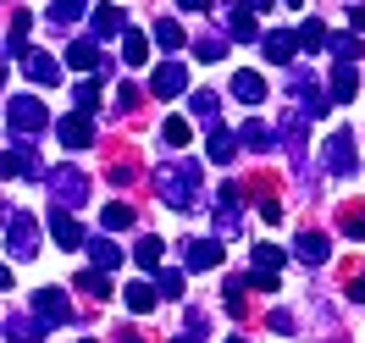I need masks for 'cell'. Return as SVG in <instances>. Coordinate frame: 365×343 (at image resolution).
Here are the masks:
<instances>
[{"instance_id":"obj_59","label":"cell","mask_w":365,"mask_h":343,"mask_svg":"<svg viewBox=\"0 0 365 343\" xmlns=\"http://www.w3.org/2000/svg\"><path fill=\"white\" fill-rule=\"evenodd\" d=\"M83 343H94V338H83Z\"/></svg>"},{"instance_id":"obj_18","label":"cell","mask_w":365,"mask_h":343,"mask_svg":"<svg viewBox=\"0 0 365 343\" xmlns=\"http://www.w3.org/2000/svg\"><path fill=\"white\" fill-rule=\"evenodd\" d=\"M260 50H266V61H277V67H282V61H294L299 34H266V39H260Z\"/></svg>"},{"instance_id":"obj_56","label":"cell","mask_w":365,"mask_h":343,"mask_svg":"<svg viewBox=\"0 0 365 343\" xmlns=\"http://www.w3.org/2000/svg\"><path fill=\"white\" fill-rule=\"evenodd\" d=\"M0 89H6V61H0Z\"/></svg>"},{"instance_id":"obj_31","label":"cell","mask_w":365,"mask_h":343,"mask_svg":"<svg viewBox=\"0 0 365 343\" xmlns=\"http://www.w3.org/2000/svg\"><path fill=\"white\" fill-rule=\"evenodd\" d=\"M188 133H194V128H188L182 116H166V122H160V144H166V150H182V144H188Z\"/></svg>"},{"instance_id":"obj_33","label":"cell","mask_w":365,"mask_h":343,"mask_svg":"<svg viewBox=\"0 0 365 343\" xmlns=\"http://www.w3.org/2000/svg\"><path fill=\"white\" fill-rule=\"evenodd\" d=\"M343 294L354 299V304L365 299V260H349V266H343Z\"/></svg>"},{"instance_id":"obj_11","label":"cell","mask_w":365,"mask_h":343,"mask_svg":"<svg viewBox=\"0 0 365 343\" xmlns=\"http://www.w3.org/2000/svg\"><path fill=\"white\" fill-rule=\"evenodd\" d=\"M182 266H188V272H210V266H222V244H210V238H188V244H182Z\"/></svg>"},{"instance_id":"obj_10","label":"cell","mask_w":365,"mask_h":343,"mask_svg":"<svg viewBox=\"0 0 365 343\" xmlns=\"http://www.w3.org/2000/svg\"><path fill=\"white\" fill-rule=\"evenodd\" d=\"M188 106H194V116H200L205 133H222V94H216V89H194V94H188Z\"/></svg>"},{"instance_id":"obj_2","label":"cell","mask_w":365,"mask_h":343,"mask_svg":"<svg viewBox=\"0 0 365 343\" xmlns=\"http://www.w3.org/2000/svg\"><path fill=\"white\" fill-rule=\"evenodd\" d=\"M6 111H11V133H17V138H39V133L50 128V111L34 100V94H17Z\"/></svg>"},{"instance_id":"obj_43","label":"cell","mask_w":365,"mask_h":343,"mask_svg":"<svg viewBox=\"0 0 365 343\" xmlns=\"http://www.w3.org/2000/svg\"><path fill=\"white\" fill-rule=\"evenodd\" d=\"M28 23H34L28 11H17V17H11V50H17V56H28Z\"/></svg>"},{"instance_id":"obj_14","label":"cell","mask_w":365,"mask_h":343,"mask_svg":"<svg viewBox=\"0 0 365 343\" xmlns=\"http://www.w3.org/2000/svg\"><path fill=\"white\" fill-rule=\"evenodd\" d=\"M294 255L304 260V266H327V255H332V238H327V232H299Z\"/></svg>"},{"instance_id":"obj_9","label":"cell","mask_w":365,"mask_h":343,"mask_svg":"<svg viewBox=\"0 0 365 343\" xmlns=\"http://www.w3.org/2000/svg\"><path fill=\"white\" fill-rule=\"evenodd\" d=\"M50 232H56V244H61V250H89V238H83V227H78V216H72V210H50V222H45Z\"/></svg>"},{"instance_id":"obj_53","label":"cell","mask_w":365,"mask_h":343,"mask_svg":"<svg viewBox=\"0 0 365 343\" xmlns=\"http://www.w3.org/2000/svg\"><path fill=\"white\" fill-rule=\"evenodd\" d=\"M244 6H255V11H266V6H272V0H244Z\"/></svg>"},{"instance_id":"obj_3","label":"cell","mask_w":365,"mask_h":343,"mask_svg":"<svg viewBox=\"0 0 365 343\" xmlns=\"http://www.w3.org/2000/svg\"><path fill=\"white\" fill-rule=\"evenodd\" d=\"M45 183H50V194H56V205H61V210H72V205L89 200V178H83L78 166H56Z\"/></svg>"},{"instance_id":"obj_45","label":"cell","mask_w":365,"mask_h":343,"mask_svg":"<svg viewBox=\"0 0 365 343\" xmlns=\"http://www.w3.org/2000/svg\"><path fill=\"white\" fill-rule=\"evenodd\" d=\"M138 100H144V94H138L133 83H116V116H122V111H133Z\"/></svg>"},{"instance_id":"obj_47","label":"cell","mask_w":365,"mask_h":343,"mask_svg":"<svg viewBox=\"0 0 365 343\" xmlns=\"http://www.w3.org/2000/svg\"><path fill=\"white\" fill-rule=\"evenodd\" d=\"M266 327H272V332H282V338H288V332H294V316H288V310H272V316H266Z\"/></svg>"},{"instance_id":"obj_35","label":"cell","mask_w":365,"mask_h":343,"mask_svg":"<svg viewBox=\"0 0 365 343\" xmlns=\"http://www.w3.org/2000/svg\"><path fill=\"white\" fill-rule=\"evenodd\" d=\"M133 260L144 266V272H160V238H138V244H133Z\"/></svg>"},{"instance_id":"obj_44","label":"cell","mask_w":365,"mask_h":343,"mask_svg":"<svg viewBox=\"0 0 365 343\" xmlns=\"http://www.w3.org/2000/svg\"><path fill=\"white\" fill-rule=\"evenodd\" d=\"M155 288H160L166 299H182V272H160V277H155Z\"/></svg>"},{"instance_id":"obj_49","label":"cell","mask_w":365,"mask_h":343,"mask_svg":"<svg viewBox=\"0 0 365 343\" xmlns=\"http://www.w3.org/2000/svg\"><path fill=\"white\" fill-rule=\"evenodd\" d=\"M0 178H17V155H11V150L0 155Z\"/></svg>"},{"instance_id":"obj_29","label":"cell","mask_w":365,"mask_h":343,"mask_svg":"<svg viewBox=\"0 0 365 343\" xmlns=\"http://www.w3.org/2000/svg\"><path fill=\"white\" fill-rule=\"evenodd\" d=\"M6 332H11L17 343H39V338H45V321H39V316H34V321H28V316H11V321H6Z\"/></svg>"},{"instance_id":"obj_38","label":"cell","mask_w":365,"mask_h":343,"mask_svg":"<svg viewBox=\"0 0 365 343\" xmlns=\"http://www.w3.org/2000/svg\"><path fill=\"white\" fill-rule=\"evenodd\" d=\"M255 272H282V250H277V244H255Z\"/></svg>"},{"instance_id":"obj_5","label":"cell","mask_w":365,"mask_h":343,"mask_svg":"<svg viewBox=\"0 0 365 343\" xmlns=\"http://www.w3.org/2000/svg\"><path fill=\"white\" fill-rule=\"evenodd\" d=\"M6 250H11V260H34V250H39V222H34V216H11V222H6Z\"/></svg>"},{"instance_id":"obj_30","label":"cell","mask_w":365,"mask_h":343,"mask_svg":"<svg viewBox=\"0 0 365 343\" xmlns=\"http://www.w3.org/2000/svg\"><path fill=\"white\" fill-rule=\"evenodd\" d=\"M100 222H106V232H128V227H133V205H122V200H111V205L100 210Z\"/></svg>"},{"instance_id":"obj_12","label":"cell","mask_w":365,"mask_h":343,"mask_svg":"<svg viewBox=\"0 0 365 343\" xmlns=\"http://www.w3.org/2000/svg\"><path fill=\"white\" fill-rule=\"evenodd\" d=\"M150 89H155L160 100H178V94H188V67H178V61H166V67H155V78H150Z\"/></svg>"},{"instance_id":"obj_34","label":"cell","mask_w":365,"mask_h":343,"mask_svg":"<svg viewBox=\"0 0 365 343\" xmlns=\"http://www.w3.org/2000/svg\"><path fill=\"white\" fill-rule=\"evenodd\" d=\"M238 144H244V150H272V133H266V128H260V122H244V128H238Z\"/></svg>"},{"instance_id":"obj_58","label":"cell","mask_w":365,"mask_h":343,"mask_svg":"<svg viewBox=\"0 0 365 343\" xmlns=\"http://www.w3.org/2000/svg\"><path fill=\"white\" fill-rule=\"evenodd\" d=\"M288 6H299V0H288Z\"/></svg>"},{"instance_id":"obj_57","label":"cell","mask_w":365,"mask_h":343,"mask_svg":"<svg viewBox=\"0 0 365 343\" xmlns=\"http://www.w3.org/2000/svg\"><path fill=\"white\" fill-rule=\"evenodd\" d=\"M227 343H244V338H227Z\"/></svg>"},{"instance_id":"obj_37","label":"cell","mask_w":365,"mask_h":343,"mask_svg":"<svg viewBox=\"0 0 365 343\" xmlns=\"http://www.w3.org/2000/svg\"><path fill=\"white\" fill-rule=\"evenodd\" d=\"M11 155H17V178H50L45 166H39V155H34V150H28V144H17V150H11Z\"/></svg>"},{"instance_id":"obj_46","label":"cell","mask_w":365,"mask_h":343,"mask_svg":"<svg viewBox=\"0 0 365 343\" xmlns=\"http://www.w3.org/2000/svg\"><path fill=\"white\" fill-rule=\"evenodd\" d=\"M244 282H250L255 294H277V277H272V272H250Z\"/></svg>"},{"instance_id":"obj_28","label":"cell","mask_w":365,"mask_h":343,"mask_svg":"<svg viewBox=\"0 0 365 343\" xmlns=\"http://www.w3.org/2000/svg\"><path fill=\"white\" fill-rule=\"evenodd\" d=\"M122 61H128V67H144V61H150V39L128 28V34H122Z\"/></svg>"},{"instance_id":"obj_32","label":"cell","mask_w":365,"mask_h":343,"mask_svg":"<svg viewBox=\"0 0 365 343\" xmlns=\"http://www.w3.org/2000/svg\"><path fill=\"white\" fill-rule=\"evenodd\" d=\"M194 56H200V61H222V56H227V34H205V39H194Z\"/></svg>"},{"instance_id":"obj_23","label":"cell","mask_w":365,"mask_h":343,"mask_svg":"<svg viewBox=\"0 0 365 343\" xmlns=\"http://www.w3.org/2000/svg\"><path fill=\"white\" fill-rule=\"evenodd\" d=\"M89 11V0H50V28H72Z\"/></svg>"},{"instance_id":"obj_36","label":"cell","mask_w":365,"mask_h":343,"mask_svg":"<svg viewBox=\"0 0 365 343\" xmlns=\"http://www.w3.org/2000/svg\"><path fill=\"white\" fill-rule=\"evenodd\" d=\"M155 45H160V50H182V45H188L182 23H155Z\"/></svg>"},{"instance_id":"obj_42","label":"cell","mask_w":365,"mask_h":343,"mask_svg":"<svg viewBox=\"0 0 365 343\" xmlns=\"http://www.w3.org/2000/svg\"><path fill=\"white\" fill-rule=\"evenodd\" d=\"M78 288H83L89 299H106V294H111V282H106V272H83V277H78Z\"/></svg>"},{"instance_id":"obj_6","label":"cell","mask_w":365,"mask_h":343,"mask_svg":"<svg viewBox=\"0 0 365 343\" xmlns=\"http://www.w3.org/2000/svg\"><path fill=\"white\" fill-rule=\"evenodd\" d=\"M294 100H304V111H299L304 122H316V116H327V111H332V94H321V89H316L310 67H299V72H294Z\"/></svg>"},{"instance_id":"obj_1","label":"cell","mask_w":365,"mask_h":343,"mask_svg":"<svg viewBox=\"0 0 365 343\" xmlns=\"http://www.w3.org/2000/svg\"><path fill=\"white\" fill-rule=\"evenodd\" d=\"M155 188H160V205H172V210H200L205 205V194H200V160H188V155L160 160Z\"/></svg>"},{"instance_id":"obj_4","label":"cell","mask_w":365,"mask_h":343,"mask_svg":"<svg viewBox=\"0 0 365 343\" xmlns=\"http://www.w3.org/2000/svg\"><path fill=\"white\" fill-rule=\"evenodd\" d=\"M34 316L45 321V327H67V321H72L67 288H34Z\"/></svg>"},{"instance_id":"obj_22","label":"cell","mask_w":365,"mask_h":343,"mask_svg":"<svg viewBox=\"0 0 365 343\" xmlns=\"http://www.w3.org/2000/svg\"><path fill=\"white\" fill-rule=\"evenodd\" d=\"M255 6H232L227 11V39H255Z\"/></svg>"},{"instance_id":"obj_25","label":"cell","mask_w":365,"mask_h":343,"mask_svg":"<svg viewBox=\"0 0 365 343\" xmlns=\"http://www.w3.org/2000/svg\"><path fill=\"white\" fill-rule=\"evenodd\" d=\"M94 34H100V39H116V34H128L122 11H116V6H94Z\"/></svg>"},{"instance_id":"obj_40","label":"cell","mask_w":365,"mask_h":343,"mask_svg":"<svg viewBox=\"0 0 365 343\" xmlns=\"http://www.w3.org/2000/svg\"><path fill=\"white\" fill-rule=\"evenodd\" d=\"M327 39H332L327 23H299V45H304V50H327Z\"/></svg>"},{"instance_id":"obj_8","label":"cell","mask_w":365,"mask_h":343,"mask_svg":"<svg viewBox=\"0 0 365 343\" xmlns=\"http://www.w3.org/2000/svg\"><path fill=\"white\" fill-rule=\"evenodd\" d=\"M354 166H360L354 138H349V133H332V138H327V172H332V178H354Z\"/></svg>"},{"instance_id":"obj_16","label":"cell","mask_w":365,"mask_h":343,"mask_svg":"<svg viewBox=\"0 0 365 343\" xmlns=\"http://www.w3.org/2000/svg\"><path fill=\"white\" fill-rule=\"evenodd\" d=\"M122 299H128V310H133V316H150V310L160 304V288H155V282H128Z\"/></svg>"},{"instance_id":"obj_13","label":"cell","mask_w":365,"mask_h":343,"mask_svg":"<svg viewBox=\"0 0 365 343\" xmlns=\"http://www.w3.org/2000/svg\"><path fill=\"white\" fill-rule=\"evenodd\" d=\"M56 133H61V144H67V150H89V144H94V122L72 111V116H61V128H56Z\"/></svg>"},{"instance_id":"obj_19","label":"cell","mask_w":365,"mask_h":343,"mask_svg":"<svg viewBox=\"0 0 365 343\" xmlns=\"http://www.w3.org/2000/svg\"><path fill=\"white\" fill-rule=\"evenodd\" d=\"M89 260H94V272H116V266H122V244H111V238H89Z\"/></svg>"},{"instance_id":"obj_50","label":"cell","mask_w":365,"mask_h":343,"mask_svg":"<svg viewBox=\"0 0 365 343\" xmlns=\"http://www.w3.org/2000/svg\"><path fill=\"white\" fill-rule=\"evenodd\" d=\"M349 28H354V34H365V6H354V11H349Z\"/></svg>"},{"instance_id":"obj_17","label":"cell","mask_w":365,"mask_h":343,"mask_svg":"<svg viewBox=\"0 0 365 343\" xmlns=\"http://www.w3.org/2000/svg\"><path fill=\"white\" fill-rule=\"evenodd\" d=\"M327 50H332V67H354V61H360V34H332V39H327Z\"/></svg>"},{"instance_id":"obj_54","label":"cell","mask_w":365,"mask_h":343,"mask_svg":"<svg viewBox=\"0 0 365 343\" xmlns=\"http://www.w3.org/2000/svg\"><path fill=\"white\" fill-rule=\"evenodd\" d=\"M122 343H144V338H138V332H122Z\"/></svg>"},{"instance_id":"obj_55","label":"cell","mask_w":365,"mask_h":343,"mask_svg":"<svg viewBox=\"0 0 365 343\" xmlns=\"http://www.w3.org/2000/svg\"><path fill=\"white\" fill-rule=\"evenodd\" d=\"M172 343H200V338H194V332H182V338H172Z\"/></svg>"},{"instance_id":"obj_15","label":"cell","mask_w":365,"mask_h":343,"mask_svg":"<svg viewBox=\"0 0 365 343\" xmlns=\"http://www.w3.org/2000/svg\"><path fill=\"white\" fill-rule=\"evenodd\" d=\"M17 61H23V72L34 78V83H45V89H50V83H61V67L50 61L45 50H28V56H17Z\"/></svg>"},{"instance_id":"obj_41","label":"cell","mask_w":365,"mask_h":343,"mask_svg":"<svg viewBox=\"0 0 365 343\" xmlns=\"http://www.w3.org/2000/svg\"><path fill=\"white\" fill-rule=\"evenodd\" d=\"M244 304H250V282L232 277V282H227V310H232V316H244Z\"/></svg>"},{"instance_id":"obj_24","label":"cell","mask_w":365,"mask_h":343,"mask_svg":"<svg viewBox=\"0 0 365 343\" xmlns=\"http://www.w3.org/2000/svg\"><path fill=\"white\" fill-rule=\"evenodd\" d=\"M338 227H343V238H365V200H349L338 210Z\"/></svg>"},{"instance_id":"obj_48","label":"cell","mask_w":365,"mask_h":343,"mask_svg":"<svg viewBox=\"0 0 365 343\" xmlns=\"http://www.w3.org/2000/svg\"><path fill=\"white\" fill-rule=\"evenodd\" d=\"M111 183H116V188L133 183V166H128V160H116V166H111Z\"/></svg>"},{"instance_id":"obj_21","label":"cell","mask_w":365,"mask_h":343,"mask_svg":"<svg viewBox=\"0 0 365 343\" xmlns=\"http://www.w3.org/2000/svg\"><path fill=\"white\" fill-rule=\"evenodd\" d=\"M232 94H238L244 106H260V100H266V78H260V72H238V78H232Z\"/></svg>"},{"instance_id":"obj_39","label":"cell","mask_w":365,"mask_h":343,"mask_svg":"<svg viewBox=\"0 0 365 343\" xmlns=\"http://www.w3.org/2000/svg\"><path fill=\"white\" fill-rule=\"evenodd\" d=\"M232 150H238V138H232L227 128H222V133H210V160H216V166H227Z\"/></svg>"},{"instance_id":"obj_52","label":"cell","mask_w":365,"mask_h":343,"mask_svg":"<svg viewBox=\"0 0 365 343\" xmlns=\"http://www.w3.org/2000/svg\"><path fill=\"white\" fill-rule=\"evenodd\" d=\"M0 288H11V272H6V260H0Z\"/></svg>"},{"instance_id":"obj_26","label":"cell","mask_w":365,"mask_h":343,"mask_svg":"<svg viewBox=\"0 0 365 343\" xmlns=\"http://www.w3.org/2000/svg\"><path fill=\"white\" fill-rule=\"evenodd\" d=\"M72 106H78V116H89L100 106V78H78L72 83Z\"/></svg>"},{"instance_id":"obj_27","label":"cell","mask_w":365,"mask_h":343,"mask_svg":"<svg viewBox=\"0 0 365 343\" xmlns=\"http://www.w3.org/2000/svg\"><path fill=\"white\" fill-rule=\"evenodd\" d=\"M354 94H360V78H354V67H332V100H338V106H349Z\"/></svg>"},{"instance_id":"obj_20","label":"cell","mask_w":365,"mask_h":343,"mask_svg":"<svg viewBox=\"0 0 365 343\" xmlns=\"http://www.w3.org/2000/svg\"><path fill=\"white\" fill-rule=\"evenodd\" d=\"M67 67L100 72V67H106V61H100V50H94V39H72V45H67Z\"/></svg>"},{"instance_id":"obj_7","label":"cell","mask_w":365,"mask_h":343,"mask_svg":"<svg viewBox=\"0 0 365 343\" xmlns=\"http://www.w3.org/2000/svg\"><path fill=\"white\" fill-rule=\"evenodd\" d=\"M238 216H244V188L227 183L222 194H216V232H222V238H232V232H238Z\"/></svg>"},{"instance_id":"obj_51","label":"cell","mask_w":365,"mask_h":343,"mask_svg":"<svg viewBox=\"0 0 365 343\" xmlns=\"http://www.w3.org/2000/svg\"><path fill=\"white\" fill-rule=\"evenodd\" d=\"M178 6H182V11H205L210 0H178Z\"/></svg>"}]
</instances>
